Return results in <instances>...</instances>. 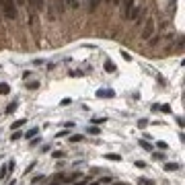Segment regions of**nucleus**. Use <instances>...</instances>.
I'll return each instance as SVG.
<instances>
[{
  "label": "nucleus",
  "instance_id": "3",
  "mask_svg": "<svg viewBox=\"0 0 185 185\" xmlns=\"http://www.w3.org/2000/svg\"><path fill=\"white\" fill-rule=\"evenodd\" d=\"M46 12H47V19H49V21H58V17H60L58 8L53 6V2H51V4H46Z\"/></svg>",
  "mask_w": 185,
  "mask_h": 185
},
{
  "label": "nucleus",
  "instance_id": "2",
  "mask_svg": "<svg viewBox=\"0 0 185 185\" xmlns=\"http://www.w3.org/2000/svg\"><path fill=\"white\" fill-rule=\"evenodd\" d=\"M152 33H154V19H148L146 25H144V29H142V39L152 37Z\"/></svg>",
  "mask_w": 185,
  "mask_h": 185
},
{
  "label": "nucleus",
  "instance_id": "30",
  "mask_svg": "<svg viewBox=\"0 0 185 185\" xmlns=\"http://www.w3.org/2000/svg\"><path fill=\"white\" fill-rule=\"evenodd\" d=\"M14 4L17 6H25V0H14Z\"/></svg>",
  "mask_w": 185,
  "mask_h": 185
},
{
  "label": "nucleus",
  "instance_id": "28",
  "mask_svg": "<svg viewBox=\"0 0 185 185\" xmlns=\"http://www.w3.org/2000/svg\"><path fill=\"white\" fill-rule=\"evenodd\" d=\"M62 136H68V130H62V132H60V134H58L56 138H62Z\"/></svg>",
  "mask_w": 185,
  "mask_h": 185
},
{
  "label": "nucleus",
  "instance_id": "23",
  "mask_svg": "<svg viewBox=\"0 0 185 185\" xmlns=\"http://www.w3.org/2000/svg\"><path fill=\"white\" fill-rule=\"evenodd\" d=\"M92 124H103V121H105V117H97V119H91Z\"/></svg>",
  "mask_w": 185,
  "mask_h": 185
},
{
  "label": "nucleus",
  "instance_id": "1",
  "mask_svg": "<svg viewBox=\"0 0 185 185\" xmlns=\"http://www.w3.org/2000/svg\"><path fill=\"white\" fill-rule=\"evenodd\" d=\"M0 4H2V12H4V17L8 21H14L19 17V10H17L14 0H0Z\"/></svg>",
  "mask_w": 185,
  "mask_h": 185
},
{
  "label": "nucleus",
  "instance_id": "26",
  "mask_svg": "<svg viewBox=\"0 0 185 185\" xmlns=\"http://www.w3.org/2000/svg\"><path fill=\"white\" fill-rule=\"evenodd\" d=\"M29 89H33V91H35V89H39V82H31V85H29Z\"/></svg>",
  "mask_w": 185,
  "mask_h": 185
},
{
  "label": "nucleus",
  "instance_id": "10",
  "mask_svg": "<svg viewBox=\"0 0 185 185\" xmlns=\"http://www.w3.org/2000/svg\"><path fill=\"white\" fill-rule=\"evenodd\" d=\"M99 97H113V91H109V89H103V91L97 92Z\"/></svg>",
  "mask_w": 185,
  "mask_h": 185
},
{
  "label": "nucleus",
  "instance_id": "5",
  "mask_svg": "<svg viewBox=\"0 0 185 185\" xmlns=\"http://www.w3.org/2000/svg\"><path fill=\"white\" fill-rule=\"evenodd\" d=\"M53 6L58 8V12H60V14H64V10H66V8H64V0H56V2H53Z\"/></svg>",
  "mask_w": 185,
  "mask_h": 185
},
{
  "label": "nucleus",
  "instance_id": "20",
  "mask_svg": "<svg viewBox=\"0 0 185 185\" xmlns=\"http://www.w3.org/2000/svg\"><path fill=\"white\" fill-rule=\"evenodd\" d=\"M60 156H64V152L62 150H53V158H60Z\"/></svg>",
  "mask_w": 185,
  "mask_h": 185
},
{
  "label": "nucleus",
  "instance_id": "24",
  "mask_svg": "<svg viewBox=\"0 0 185 185\" xmlns=\"http://www.w3.org/2000/svg\"><path fill=\"white\" fill-rule=\"evenodd\" d=\"M146 124H148V119H140V121H138L140 128H146Z\"/></svg>",
  "mask_w": 185,
  "mask_h": 185
},
{
  "label": "nucleus",
  "instance_id": "19",
  "mask_svg": "<svg viewBox=\"0 0 185 185\" xmlns=\"http://www.w3.org/2000/svg\"><path fill=\"white\" fill-rule=\"evenodd\" d=\"M23 124H25V119H17V124H14V126H12V128H14V130H17V128H21V126H23Z\"/></svg>",
  "mask_w": 185,
  "mask_h": 185
},
{
  "label": "nucleus",
  "instance_id": "8",
  "mask_svg": "<svg viewBox=\"0 0 185 185\" xmlns=\"http://www.w3.org/2000/svg\"><path fill=\"white\" fill-rule=\"evenodd\" d=\"M37 132H39V128H31L25 136H27V138H35V136H37Z\"/></svg>",
  "mask_w": 185,
  "mask_h": 185
},
{
  "label": "nucleus",
  "instance_id": "29",
  "mask_svg": "<svg viewBox=\"0 0 185 185\" xmlns=\"http://www.w3.org/2000/svg\"><path fill=\"white\" fill-rule=\"evenodd\" d=\"M136 167H140V169H146V165H144L142 160H136Z\"/></svg>",
  "mask_w": 185,
  "mask_h": 185
},
{
  "label": "nucleus",
  "instance_id": "16",
  "mask_svg": "<svg viewBox=\"0 0 185 185\" xmlns=\"http://www.w3.org/2000/svg\"><path fill=\"white\" fill-rule=\"evenodd\" d=\"M66 2H68L72 8H78V6H80V4H78V0H66Z\"/></svg>",
  "mask_w": 185,
  "mask_h": 185
},
{
  "label": "nucleus",
  "instance_id": "27",
  "mask_svg": "<svg viewBox=\"0 0 185 185\" xmlns=\"http://www.w3.org/2000/svg\"><path fill=\"white\" fill-rule=\"evenodd\" d=\"M70 103H72V101H70V99H62V105H64V107H68V105H70Z\"/></svg>",
  "mask_w": 185,
  "mask_h": 185
},
{
  "label": "nucleus",
  "instance_id": "6",
  "mask_svg": "<svg viewBox=\"0 0 185 185\" xmlns=\"http://www.w3.org/2000/svg\"><path fill=\"white\" fill-rule=\"evenodd\" d=\"M10 92V87L6 82H0V95H8Z\"/></svg>",
  "mask_w": 185,
  "mask_h": 185
},
{
  "label": "nucleus",
  "instance_id": "13",
  "mask_svg": "<svg viewBox=\"0 0 185 185\" xmlns=\"http://www.w3.org/2000/svg\"><path fill=\"white\" fill-rule=\"evenodd\" d=\"M70 142H82V136L74 134V136H70Z\"/></svg>",
  "mask_w": 185,
  "mask_h": 185
},
{
  "label": "nucleus",
  "instance_id": "22",
  "mask_svg": "<svg viewBox=\"0 0 185 185\" xmlns=\"http://www.w3.org/2000/svg\"><path fill=\"white\" fill-rule=\"evenodd\" d=\"M39 181H43V175H35L33 177V183H39Z\"/></svg>",
  "mask_w": 185,
  "mask_h": 185
},
{
  "label": "nucleus",
  "instance_id": "25",
  "mask_svg": "<svg viewBox=\"0 0 185 185\" xmlns=\"http://www.w3.org/2000/svg\"><path fill=\"white\" fill-rule=\"evenodd\" d=\"M158 43V35H154V39H150V46H156Z\"/></svg>",
  "mask_w": 185,
  "mask_h": 185
},
{
  "label": "nucleus",
  "instance_id": "18",
  "mask_svg": "<svg viewBox=\"0 0 185 185\" xmlns=\"http://www.w3.org/2000/svg\"><path fill=\"white\" fill-rule=\"evenodd\" d=\"M103 183H111V177H101V181H99V185Z\"/></svg>",
  "mask_w": 185,
  "mask_h": 185
},
{
  "label": "nucleus",
  "instance_id": "12",
  "mask_svg": "<svg viewBox=\"0 0 185 185\" xmlns=\"http://www.w3.org/2000/svg\"><path fill=\"white\" fill-rule=\"evenodd\" d=\"M19 138H23V132H19V130H14V132H12V136H10V140L14 142V140H19Z\"/></svg>",
  "mask_w": 185,
  "mask_h": 185
},
{
  "label": "nucleus",
  "instance_id": "17",
  "mask_svg": "<svg viewBox=\"0 0 185 185\" xmlns=\"http://www.w3.org/2000/svg\"><path fill=\"white\" fill-rule=\"evenodd\" d=\"M138 183H140V185H152V181H150V179H144V177H142Z\"/></svg>",
  "mask_w": 185,
  "mask_h": 185
},
{
  "label": "nucleus",
  "instance_id": "14",
  "mask_svg": "<svg viewBox=\"0 0 185 185\" xmlns=\"http://www.w3.org/2000/svg\"><path fill=\"white\" fill-rule=\"evenodd\" d=\"M14 109H17V103H10V105H8V107H6V113H12V111H14Z\"/></svg>",
  "mask_w": 185,
  "mask_h": 185
},
{
  "label": "nucleus",
  "instance_id": "15",
  "mask_svg": "<svg viewBox=\"0 0 185 185\" xmlns=\"http://www.w3.org/2000/svg\"><path fill=\"white\" fill-rule=\"evenodd\" d=\"M140 146H142V148H146V150H152V146H150L148 142H144V140H140Z\"/></svg>",
  "mask_w": 185,
  "mask_h": 185
},
{
  "label": "nucleus",
  "instance_id": "9",
  "mask_svg": "<svg viewBox=\"0 0 185 185\" xmlns=\"http://www.w3.org/2000/svg\"><path fill=\"white\" fill-rule=\"evenodd\" d=\"M165 169H167V171H177V169H181V167H179L177 163H167V167H165Z\"/></svg>",
  "mask_w": 185,
  "mask_h": 185
},
{
  "label": "nucleus",
  "instance_id": "21",
  "mask_svg": "<svg viewBox=\"0 0 185 185\" xmlns=\"http://www.w3.org/2000/svg\"><path fill=\"white\" fill-rule=\"evenodd\" d=\"M107 158H109V160H119L121 156H117V154H107Z\"/></svg>",
  "mask_w": 185,
  "mask_h": 185
},
{
  "label": "nucleus",
  "instance_id": "32",
  "mask_svg": "<svg viewBox=\"0 0 185 185\" xmlns=\"http://www.w3.org/2000/svg\"><path fill=\"white\" fill-rule=\"evenodd\" d=\"M109 2H111V0H109Z\"/></svg>",
  "mask_w": 185,
  "mask_h": 185
},
{
  "label": "nucleus",
  "instance_id": "4",
  "mask_svg": "<svg viewBox=\"0 0 185 185\" xmlns=\"http://www.w3.org/2000/svg\"><path fill=\"white\" fill-rule=\"evenodd\" d=\"M31 8L37 12V10H46V0H29Z\"/></svg>",
  "mask_w": 185,
  "mask_h": 185
},
{
  "label": "nucleus",
  "instance_id": "7",
  "mask_svg": "<svg viewBox=\"0 0 185 185\" xmlns=\"http://www.w3.org/2000/svg\"><path fill=\"white\" fill-rule=\"evenodd\" d=\"M105 70H107V72H115V64H113L111 60H107V62H105Z\"/></svg>",
  "mask_w": 185,
  "mask_h": 185
},
{
  "label": "nucleus",
  "instance_id": "31",
  "mask_svg": "<svg viewBox=\"0 0 185 185\" xmlns=\"http://www.w3.org/2000/svg\"><path fill=\"white\" fill-rule=\"evenodd\" d=\"M51 185H58V183H51Z\"/></svg>",
  "mask_w": 185,
  "mask_h": 185
},
{
  "label": "nucleus",
  "instance_id": "11",
  "mask_svg": "<svg viewBox=\"0 0 185 185\" xmlns=\"http://www.w3.org/2000/svg\"><path fill=\"white\" fill-rule=\"evenodd\" d=\"M99 4H101V0H91V6H89V8H91V12H95V10L99 8Z\"/></svg>",
  "mask_w": 185,
  "mask_h": 185
}]
</instances>
